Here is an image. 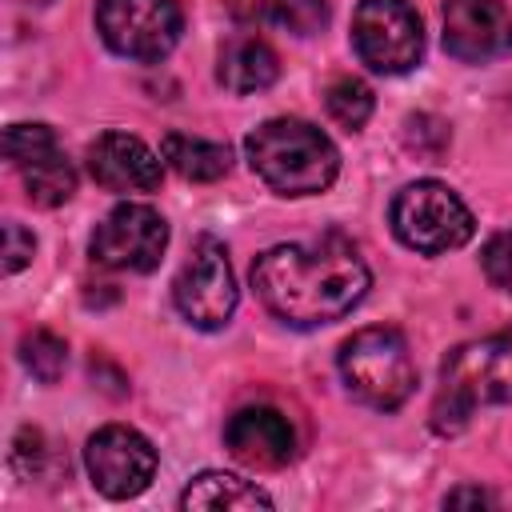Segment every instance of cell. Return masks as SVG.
<instances>
[{"label": "cell", "mask_w": 512, "mask_h": 512, "mask_svg": "<svg viewBox=\"0 0 512 512\" xmlns=\"http://www.w3.org/2000/svg\"><path fill=\"white\" fill-rule=\"evenodd\" d=\"M256 300L292 328H320L348 316L372 284L356 244L328 232L308 244H272L252 260Z\"/></svg>", "instance_id": "1"}, {"label": "cell", "mask_w": 512, "mask_h": 512, "mask_svg": "<svg viewBox=\"0 0 512 512\" xmlns=\"http://www.w3.org/2000/svg\"><path fill=\"white\" fill-rule=\"evenodd\" d=\"M244 156L252 172L276 196H316L340 172L336 144L308 120L276 116L244 136Z\"/></svg>", "instance_id": "2"}, {"label": "cell", "mask_w": 512, "mask_h": 512, "mask_svg": "<svg viewBox=\"0 0 512 512\" xmlns=\"http://www.w3.org/2000/svg\"><path fill=\"white\" fill-rule=\"evenodd\" d=\"M480 404H512V324L444 356L440 392L432 400V428L452 436Z\"/></svg>", "instance_id": "3"}, {"label": "cell", "mask_w": 512, "mask_h": 512, "mask_svg": "<svg viewBox=\"0 0 512 512\" xmlns=\"http://www.w3.org/2000/svg\"><path fill=\"white\" fill-rule=\"evenodd\" d=\"M336 364L348 396L376 412H396L416 388V364H412L408 340L388 324L352 332L340 344Z\"/></svg>", "instance_id": "4"}, {"label": "cell", "mask_w": 512, "mask_h": 512, "mask_svg": "<svg viewBox=\"0 0 512 512\" xmlns=\"http://www.w3.org/2000/svg\"><path fill=\"white\" fill-rule=\"evenodd\" d=\"M388 224L396 240L420 256H444L464 248L476 232L468 204L440 180H412L392 196Z\"/></svg>", "instance_id": "5"}, {"label": "cell", "mask_w": 512, "mask_h": 512, "mask_svg": "<svg viewBox=\"0 0 512 512\" xmlns=\"http://www.w3.org/2000/svg\"><path fill=\"white\" fill-rule=\"evenodd\" d=\"M352 48L380 76L412 72L424 56V24L412 0H360L352 12Z\"/></svg>", "instance_id": "6"}, {"label": "cell", "mask_w": 512, "mask_h": 512, "mask_svg": "<svg viewBox=\"0 0 512 512\" xmlns=\"http://www.w3.org/2000/svg\"><path fill=\"white\" fill-rule=\"evenodd\" d=\"M96 32L124 60H164L180 32L184 16L176 0H96Z\"/></svg>", "instance_id": "7"}, {"label": "cell", "mask_w": 512, "mask_h": 512, "mask_svg": "<svg viewBox=\"0 0 512 512\" xmlns=\"http://www.w3.org/2000/svg\"><path fill=\"white\" fill-rule=\"evenodd\" d=\"M172 300L180 308V316L192 328L216 332L232 320L236 312V276L228 264V248L216 236H200L188 252V260L180 264L176 280H172Z\"/></svg>", "instance_id": "8"}, {"label": "cell", "mask_w": 512, "mask_h": 512, "mask_svg": "<svg viewBox=\"0 0 512 512\" xmlns=\"http://www.w3.org/2000/svg\"><path fill=\"white\" fill-rule=\"evenodd\" d=\"M84 468L100 496L132 500L156 476V448L144 432L128 424H104L84 444Z\"/></svg>", "instance_id": "9"}, {"label": "cell", "mask_w": 512, "mask_h": 512, "mask_svg": "<svg viewBox=\"0 0 512 512\" xmlns=\"http://www.w3.org/2000/svg\"><path fill=\"white\" fill-rule=\"evenodd\" d=\"M168 248V224L152 204H116L92 232L88 252L112 272H152Z\"/></svg>", "instance_id": "10"}, {"label": "cell", "mask_w": 512, "mask_h": 512, "mask_svg": "<svg viewBox=\"0 0 512 512\" xmlns=\"http://www.w3.org/2000/svg\"><path fill=\"white\" fill-rule=\"evenodd\" d=\"M444 52L488 64L512 52V12L504 0H444Z\"/></svg>", "instance_id": "11"}, {"label": "cell", "mask_w": 512, "mask_h": 512, "mask_svg": "<svg viewBox=\"0 0 512 512\" xmlns=\"http://www.w3.org/2000/svg\"><path fill=\"white\" fill-rule=\"evenodd\" d=\"M224 448L256 472H276L296 460V432L280 408L248 404L228 416L224 424Z\"/></svg>", "instance_id": "12"}, {"label": "cell", "mask_w": 512, "mask_h": 512, "mask_svg": "<svg viewBox=\"0 0 512 512\" xmlns=\"http://www.w3.org/2000/svg\"><path fill=\"white\" fill-rule=\"evenodd\" d=\"M88 176L108 192H152L164 176V156H156L140 136L100 132L88 152Z\"/></svg>", "instance_id": "13"}, {"label": "cell", "mask_w": 512, "mask_h": 512, "mask_svg": "<svg viewBox=\"0 0 512 512\" xmlns=\"http://www.w3.org/2000/svg\"><path fill=\"white\" fill-rule=\"evenodd\" d=\"M276 76H280V60L272 44H264L260 36H236L216 56V80L236 96L264 92L276 84Z\"/></svg>", "instance_id": "14"}, {"label": "cell", "mask_w": 512, "mask_h": 512, "mask_svg": "<svg viewBox=\"0 0 512 512\" xmlns=\"http://www.w3.org/2000/svg\"><path fill=\"white\" fill-rule=\"evenodd\" d=\"M180 508H204V512H256V508H272V496L260 488V484H252V480H244V476H236V472H200L184 492H180Z\"/></svg>", "instance_id": "15"}, {"label": "cell", "mask_w": 512, "mask_h": 512, "mask_svg": "<svg viewBox=\"0 0 512 512\" xmlns=\"http://www.w3.org/2000/svg\"><path fill=\"white\" fill-rule=\"evenodd\" d=\"M160 156L164 164L196 184H212L232 168V152L220 140H204V136H188V132H168L160 140Z\"/></svg>", "instance_id": "16"}, {"label": "cell", "mask_w": 512, "mask_h": 512, "mask_svg": "<svg viewBox=\"0 0 512 512\" xmlns=\"http://www.w3.org/2000/svg\"><path fill=\"white\" fill-rule=\"evenodd\" d=\"M20 176H24L28 200L40 204V208H60L76 192V168H72V160L60 148L48 152V156H40L36 164L20 168Z\"/></svg>", "instance_id": "17"}, {"label": "cell", "mask_w": 512, "mask_h": 512, "mask_svg": "<svg viewBox=\"0 0 512 512\" xmlns=\"http://www.w3.org/2000/svg\"><path fill=\"white\" fill-rule=\"evenodd\" d=\"M324 108H328V116H332L340 128L360 132L364 120L372 116V88H368L364 80H356V76H336V80L324 88Z\"/></svg>", "instance_id": "18"}, {"label": "cell", "mask_w": 512, "mask_h": 512, "mask_svg": "<svg viewBox=\"0 0 512 512\" xmlns=\"http://www.w3.org/2000/svg\"><path fill=\"white\" fill-rule=\"evenodd\" d=\"M20 360H24V368H28L36 380L56 384L60 372H64V364H68V344H64L56 332L36 328V332H28V336L20 340Z\"/></svg>", "instance_id": "19"}, {"label": "cell", "mask_w": 512, "mask_h": 512, "mask_svg": "<svg viewBox=\"0 0 512 512\" xmlns=\"http://www.w3.org/2000/svg\"><path fill=\"white\" fill-rule=\"evenodd\" d=\"M56 148L60 144H56V132L48 124H12L4 132V156L12 160V168H28Z\"/></svg>", "instance_id": "20"}, {"label": "cell", "mask_w": 512, "mask_h": 512, "mask_svg": "<svg viewBox=\"0 0 512 512\" xmlns=\"http://www.w3.org/2000/svg\"><path fill=\"white\" fill-rule=\"evenodd\" d=\"M276 20L296 36H312L328 20V0H276Z\"/></svg>", "instance_id": "21"}, {"label": "cell", "mask_w": 512, "mask_h": 512, "mask_svg": "<svg viewBox=\"0 0 512 512\" xmlns=\"http://www.w3.org/2000/svg\"><path fill=\"white\" fill-rule=\"evenodd\" d=\"M480 264H484V276L512 296V232H496L484 252H480Z\"/></svg>", "instance_id": "22"}, {"label": "cell", "mask_w": 512, "mask_h": 512, "mask_svg": "<svg viewBox=\"0 0 512 512\" xmlns=\"http://www.w3.org/2000/svg\"><path fill=\"white\" fill-rule=\"evenodd\" d=\"M32 252H36V236H32L24 224L8 220V224H4V272H8V276L20 272V268L32 260Z\"/></svg>", "instance_id": "23"}, {"label": "cell", "mask_w": 512, "mask_h": 512, "mask_svg": "<svg viewBox=\"0 0 512 512\" xmlns=\"http://www.w3.org/2000/svg\"><path fill=\"white\" fill-rule=\"evenodd\" d=\"M444 504H448V508H460V504H476V508H480V504H492V496H488L484 488H456V492L444 496Z\"/></svg>", "instance_id": "24"}, {"label": "cell", "mask_w": 512, "mask_h": 512, "mask_svg": "<svg viewBox=\"0 0 512 512\" xmlns=\"http://www.w3.org/2000/svg\"><path fill=\"white\" fill-rule=\"evenodd\" d=\"M28 4H52V0H28Z\"/></svg>", "instance_id": "25"}]
</instances>
